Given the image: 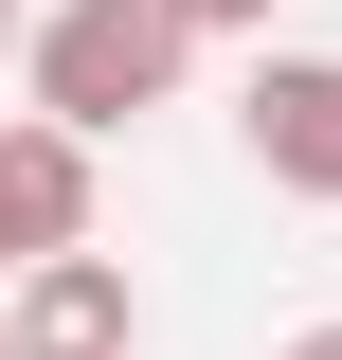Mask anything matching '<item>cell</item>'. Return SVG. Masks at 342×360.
<instances>
[{
    "label": "cell",
    "instance_id": "2",
    "mask_svg": "<svg viewBox=\"0 0 342 360\" xmlns=\"http://www.w3.org/2000/svg\"><path fill=\"white\" fill-rule=\"evenodd\" d=\"M0 342L18 360H144V288H127V252H37V270H0Z\"/></svg>",
    "mask_w": 342,
    "mask_h": 360
},
{
    "label": "cell",
    "instance_id": "6",
    "mask_svg": "<svg viewBox=\"0 0 342 360\" xmlns=\"http://www.w3.org/2000/svg\"><path fill=\"white\" fill-rule=\"evenodd\" d=\"M270 360H342V324H306V342H270Z\"/></svg>",
    "mask_w": 342,
    "mask_h": 360
},
{
    "label": "cell",
    "instance_id": "3",
    "mask_svg": "<svg viewBox=\"0 0 342 360\" xmlns=\"http://www.w3.org/2000/svg\"><path fill=\"white\" fill-rule=\"evenodd\" d=\"M234 144H253L270 198H324V217H342V54H253Z\"/></svg>",
    "mask_w": 342,
    "mask_h": 360
},
{
    "label": "cell",
    "instance_id": "5",
    "mask_svg": "<svg viewBox=\"0 0 342 360\" xmlns=\"http://www.w3.org/2000/svg\"><path fill=\"white\" fill-rule=\"evenodd\" d=\"M180 37H270V0H180Z\"/></svg>",
    "mask_w": 342,
    "mask_h": 360
},
{
    "label": "cell",
    "instance_id": "7",
    "mask_svg": "<svg viewBox=\"0 0 342 360\" xmlns=\"http://www.w3.org/2000/svg\"><path fill=\"white\" fill-rule=\"evenodd\" d=\"M0 72H18V0H0Z\"/></svg>",
    "mask_w": 342,
    "mask_h": 360
},
{
    "label": "cell",
    "instance_id": "8",
    "mask_svg": "<svg viewBox=\"0 0 342 360\" xmlns=\"http://www.w3.org/2000/svg\"><path fill=\"white\" fill-rule=\"evenodd\" d=\"M0 360H18V342H0Z\"/></svg>",
    "mask_w": 342,
    "mask_h": 360
},
{
    "label": "cell",
    "instance_id": "1",
    "mask_svg": "<svg viewBox=\"0 0 342 360\" xmlns=\"http://www.w3.org/2000/svg\"><path fill=\"white\" fill-rule=\"evenodd\" d=\"M180 72H198L180 0H54V18H18V90H37V127H72V144L180 108Z\"/></svg>",
    "mask_w": 342,
    "mask_h": 360
},
{
    "label": "cell",
    "instance_id": "4",
    "mask_svg": "<svg viewBox=\"0 0 342 360\" xmlns=\"http://www.w3.org/2000/svg\"><path fill=\"white\" fill-rule=\"evenodd\" d=\"M72 234H90V144L37 127V108H0V270L72 252Z\"/></svg>",
    "mask_w": 342,
    "mask_h": 360
}]
</instances>
